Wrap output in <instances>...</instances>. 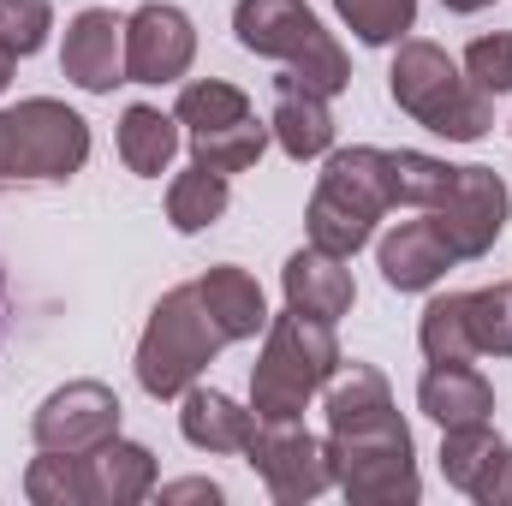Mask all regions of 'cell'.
I'll return each instance as SVG.
<instances>
[{
  "instance_id": "13",
  "label": "cell",
  "mask_w": 512,
  "mask_h": 506,
  "mask_svg": "<svg viewBox=\"0 0 512 506\" xmlns=\"http://www.w3.org/2000/svg\"><path fill=\"white\" fill-rule=\"evenodd\" d=\"M274 143L292 155V161H316V155H328L334 149V114H328V96L316 90V84H304L298 72H286V78H274Z\"/></svg>"
},
{
  "instance_id": "20",
  "label": "cell",
  "mask_w": 512,
  "mask_h": 506,
  "mask_svg": "<svg viewBox=\"0 0 512 506\" xmlns=\"http://www.w3.org/2000/svg\"><path fill=\"white\" fill-rule=\"evenodd\" d=\"M382 411H393L387 376L376 364H346V358H340V370L322 387V417H328V429H352V423H370V417H382Z\"/></svg>"
},
{
  "instance_id": "7",
  "label": "cell",
  "mask_w": 512,
  "mask_h": 506,
  "mask_svg": "<svg viewBox=\"0 0 512 506\" xmlns=\"http://www.w3.org/2000/svg\"><path fill=\"white\" fill-rule=\"evenodd\" d=\"M90 161V126L54 96L0 108V179H72Z\"/></svg>"
},
{
  "instance_id": "24",
  "label": "cell",
  "mask_w": 512,
  "mask_h": 506,
  "mask_svg": "<svg viewBox=\"0 0 512 506\" xmlns=\"http://www.w3.org/2000/svg\"><path fill=\"white\" fill-rule=\"evenodd\" d=\"M227 203H233L227 173H209V167H197V161H191V173H179V179L167 185V221H173V233H203V227H215V221L227 215Z\"/></svg>"
},
{
  "instance_id": "14",
  "label": "cell",
  "mask_w": 512,
  "mask_h": 506,
  "mask_svg": "<svg viewBox=\"0 0 512 506\" xmlns=\"http://www.w3.org/2000/svg\"><path fill=\"white\" fill-rule=\"evenodd\" d=\"M280 286H286V304H292V310L322 316V322H340V316H352V304H358V286H352L346 256H328V251H316V245L286 256Z\"/></svg>"
},
{
  "instance_id": "22",
  "label": "cell",
  "mask_w": 512,
  "mask_h": 506,
  "mask_svg": "<svg viewBox=\"0 0 512 506\" xmlns=\"http://www.w3.org/2000/svg\"><path fill=\"white\" fill-rule=\"evenodd\" d=\"M501 453H507V441H501L489 423L441 429V477H447L453 489H465V495H477V489H483V477L501 465Z\"/></svg>"
},
{
  "instance_id": "3",
  "label": "cell",
  "mask_w": 512,
  "mask_h": 506,
  "mask_svg": "<svg viewBox=\"0 0 512 506\" xmlns=\"http://www.w3.org/2000/svg\"><path fill=\"white\" fill-rule=\"evenodd\" d=\"M334 370H340L334 322L286 304L262 328V358L251 370V411L256 417H304V405L328 387Z\"/></svg>"
},
{
  "instance_id": "10",
  "label": "cell",
  "mask_w": 512,
  "mask_h": 506,
  "mask_svg": "<svg viewBox=\"0 0 512 506\" xmlns=\"http://www.w3.org/2000/svg\"><path fill=\"white\" fill-rule=\"evenodd\" d=\"M30 435L48 453H96L120 435V393L108 381H66L36 405Z\"/></svg>"
},
{
  "instance_id": "6",
  "label": "cell",
  "mask_w": 512,
  "mask_h": 506,
  "mask_svg": "<svg viewBox=\"0 0 512 506\" xmlns=\"http://www.w3.org/2000/svg\"><path fill=\"white\" fill-rule=\"evenodd\" d=\"M233 30L239 42L262 54V60H280L286 72H298L304 84H316L322 96H340L352 84V60L346 48L322 30V18L304 6V0H239L233 6Z\"/></svg>"
},
{
  "instance_id": "5",
  "label": "cell",
  "mask_w": 512,
  "mask_h": 506,
  "mask_svg": "<svg viewBox=\"0 0 512 506\" xmlns=\"http://www.w3.org/2000/svg\"><path fill=\"white\" fill-rule=\"evenodd\" d=\"M328 459L334 483L352 506H417L423 477H417V447L399 411H382L352 429H328Z\"/></svg>"
},
{
  "instance_id": "21",
  "label": "cell",
  "mask_w": 512,
  "mask_h": 506,
  "mask_svg": "<svg viewBox=\"0 0 512 506\" xmlns=\"http://www.w3.org/2000/svg\"><path fill=\"white\" fill-rule=\"evenodd\" d=\"M173 155H179V120L149 102H131L120 114V161L137 179H161Z\"/></svg>"
},
{
  "instance_id": "33",
  "label": "cell",
  "mask_w": 512,
  "mask_h": 506,
  "mask_svg": "<svg viewBox=\"0 0 512 506\" xmlns=\"http://www.w3.org/2000/svg\"><path fill=\"white\" fill-rule=\"evenodd\" d=\"M471 501H477V506H512V447L501 453V465L483 477V489H477Z\"/></svg>"
},
{
  "instance_id": "36",
  "label": "cell",
  "mask_w": 512,
  "mask_h": 506,
  "mask_svg": "<svg viewBox=\"0 0 512 506\" xmlns=\"http://www.w3.org/2000/svg\"><path fill=\"white\" fill-rule=\"evenodd\" d=\"M12 66H18V60H12V54H6V48H0V90H6V84H12Z\"/></svg>"
},
{
  "instance_id": "25",
  "label": "cell",
  "mask_w": 512,
  "mask_h": 506,
  "mask_svg": "<svg viewBox=\"0 0 512 506\" xmlns=\"http://www.w3.org/2000/svg\"><path fill=\"white\" fill-rule=\"evenodd\" d=\"M417 346H423L429 364H471V358H483L477 334H471V316H465V292L429 298V310L417 322Z\"/></svg>"
},
{
  "instance_id": "29",
  "label": "cell",
  "mask_w": 512,
  "mask_h": 506,
  "mask_svg": "<svg viewBox=\"0 0 512 506\" xmlns=\"http://www.w3.org/2000/svg\"><path fill=\"white\" fill-rule=\"evenodd\" d=\"M334 12L346 18V30L370 48L405 42V30L417 24V0H334Z\"/></svg>"
},
{
  "instance_id": "9",
  "label": "cell",
  "mask_w": 512,
  "mask_h": 506,
  "mask_svg": "<svg viewBox=\"0 0 512 506\" xmlns=\"http://www.w3.org/2000/svg\"><path fill=\"white\" fill-rule=\"evenodd\" d=\"M423 215L441 227V239L453 245L459 262H471V256H489L495 239L507 233L512 191H507V179H501L495 167H459L447 203H441V209H423Z\"/></svg>"
},
{
  "instance_id": "4",
  "label": "cell",
  "mask_w": 512,
  "mask_h": 506,
  "mask_svg": "<svg viewBox=\"0 0 512 506\" xmlns=\"http://www.w3.org/2000/svg\"><path fill=\"white\" fill-rule=\"evenodd\" d=\"M221 346H233V340L209 316L197 280L161 292V304L149 310V328L137 340V381H143V393L149 399H185V387L215 364Z\"/></svg>"
},
{
  "instance_id": "19",
  "label": "cell",
  "mask_w": 512,
  "mask_h": 506,
  "mask_svg": "<svg viewBox=\"0 0 512 506\" xmlns=\"http://www.w3.org/2000/svg\"><path fill=\"white\" fill-rule=\"evenodd\" d=\"M197 292H203V304H209V316L221 322L227 340H256L268 328V298H262L256 274H245L239 262H215L197 280Z\"/></svg>"
},
{
  "instance_id": "27",
  "label": "cell",
  "mask_w": 512,
  "mask_h": 506,
  "mask_svg": "<svg viewBox=\"0 0 512 506\" xmlns=\"http://www.w3.org/2000/svg\"><path fill=\"white\" fill-rule=\"evenodd\" d=\"M245 114H251V96H245L239 84H227V78L185 84V90H179V108H173V120L185 126V137L215 131V126H233V120H245Z\"/></svg>"
},
{
  "instance_id": "35",
  "label": "cell",
  "mask_w": 512,
  "mask_h": 506,
  "mask_svg": "<svg viewBox=\"0 0 512 506\" xmlns=\"http://www.w3.org/2000/svg\"><path fill=\"white\" fill-rule=\"evenodd\" d=\"M447 12H483V6H495V0H441Z\"/></svg>"
},
{
  "instance_id": "32",
  "label": "cell",
  "mask_w": 512,
  "mask_h": 506,
  "mask_svg": "<svg viewBox=\"0 0 512 506\" xmlns=\"http://www.w3.org/2000/svg\"><path fill=\"white\" fill-rule=\"evenodd\" d=\"M465 78L483 90V96H507L512 90V36L495 30V36H477L465 48Z\"/></svg>"
},
{
  "instance_id": "11",
  "label": "cell",
  "mask_w": 512,
  "mask_h": 506,
  "mask_svg": "<svg viewBox=\"0 0 512 506\" xmlns=\"http://www.w3.org/2000/svg\"><path fill=\"white\" fill-rule=\"evenodd\" d=\"M197 60V30L179 6L149 0L126 18V84H173Z\"/></svg>"
},
{
  "instance_id": "8",
  "label": "cell",
  "mask_w": 512,
  "mask_h": 506,
  "mask_svg": "<svg viewBox=\"0 0 512 506\" xmlns=\"http://www.w3.org/2000/svg\"><path fill=\"white\" fill-rule=\"evenodd\" d=\"M251 471L262 477V489L280 506H304L316 501L328 483H334V459H328V441H316L298 417H256V435L245 447Z\"/></svg>"
},
{
  "instance_id": "30",
  "label": "cell",
  "mask_w": 512,
  "mask_h": 506,
  "mask_svg": "<svg viewBox=\"0 0 512 506\" xmlns=\"http://www.w3.org/2000/svg\"><path fill=\"white\" fill-rule=\"evenodd\" d=\"M465 316L483 358H512V280H495L483 292H465Z\"/></svg>"
},
{
  "instance_id": "18",
  "label": "cell",
  "mask_w": 512,
  "mask_h": 506,
  "mask_svg": "<svg viewBox=\"0 0 512 506\" xmlns=\"http://www.w3.org/2000/svg\"><path fill=\"white\" fill-rule=\"evenodd\" d=\"M84 483L90 506H137L155 495V453L137 441H102L96 453H84Z\"/></svg>"
},
{
  "instance_id": "31",
  "label": "cell",
  "mask_w": 512,
  "mask_h": 506,
  "mask_svg": "<svg viewBox=\"0 0 512 506\" xmlns=\"http://www.w3.org/2000/svg\"><path fill=\"white\" fill-rule=\"evenodd\" d=\"M54 30V6L48 0H0V48L12 60H30Z\"/></svg>"
},
{
  "instance_id": "34",
  "label": "cell",
  "mask_w": 512,
  "mask_h": 506,
  "mask_svg": "<svg viewBox=\"0 0 512 506\" xmlns=\"http://www.w3.org/2000/svg\"><path fill=\"white\" fill-rule=\"evenodd\" d=\"M161 501H221V483H209V477H185V483H167L161 489Z\"/></svg>"
},
{
  "instance_id": "1",
  "label": "cell",
  "mask_w": 512,
  "mask_h": 506,
  "mask_svg": "<svg viewBox=\"0 0 512 506\" xmlns=\"http://www.w3.org/2000/svg\"><path fill=\"white\" fill-rule=\"evenodd\" d=\"M387 90L399 102V114H411L417 126H429L447 143H477L483 131L495 126V96H483L465 66H453V54L441 42H423V36H405L399 54H393V72H387Z\"/></svg>"
},
{
  "instance_id": "23",
  "label": "cell",
  "mask_w": 512,
  "mask_h": 506,
  "mask_svg": "<svg viewBox=\"0 0 512 506\" xmlns=\"http://www.w3.org/2000/svg\"><path fill=\"white\" fill-rule=\"evenodd\" d=\"M387 173H393V209H441L459 179V167L423 149H387Z\"/></svg>"
},
{
  "instance_id": "15",
  "label": "cell",
  "mask_w": 512,
  "mask_h": 506,
  "mask_svg": "<svg viewBox=\"0 0 512 506\" xmlns=\"http://www.w3.org/2000/svg\"><path fill=\"white\" fill-rule=\"evenodd\" d=\"M382 280L393 286V292H429L459 256H453V245L441 239V227L423 215V221H399L393 233L382 239Z\"/></svg>"
},
{
  "instance_id": "17",
  "label": "cell",
  "mask_w": 512,
  "mask_h": 506,
  "mask_svg": "<svg viewBox=\"0 0 512 506\" xmlns=\"http://www.w3.org/2000/svg\"><path fill=\"white\" fill-rule=\"evenodd\" d=\"M179 435L197 447V453H245L256 435V411L215 393V387H185V405H179Z\"/></svg>"
},
{
  "instance_id": "28",
  "label": "cell",
  "mask_w": 512,
  "mask_h": 506,
  "mask_svg": "<svg viewBox=\"0 0 512 506\" xmlns=\"http://www.w3.org/2000/svg\"><path fill=\"white\" fill-rule=\"evenodd\" d=\"M24 495L36 506H90V483H84V453H48L30 459L24 471Z\"/></svg>"
},
{
  "instance_id": "26",
  "label": "cell",
  "mask_w": 512,
  "mask_h": 506,
  "mask_svg": "<svg viewBox=\"0 0 512 506\" xmlns=\"http://www.w3.org/2000/svg\"><path fill=\"white\" fill-rule=\"evenodd\" d=\"M268 137H274V131L262 126L256 114H245V120H233V126L197 131V137H191V161L209 167V173H227V179H233V173H245V167L262 161Z\"/></svg>"
},
{
  "instance_id": "12",
  "label": "cell",
  "mask_w": 512,
  "mask_h": 506,
  "mask_svg": "<svg viewBox=\"0 0 512 506\" xmlns=\"http://www.w3.org/2000/svg\"><path fill=\"white\" fill-rule=\"evenodd\" d=\"M60 72L90 90V96H108L114 84H126V24L102 6L78 12L66 24V48H60Z\"/></svg>"
},
{
  "instance_id": "16",
  "label": "cell",
  "mask_w": 512,
  "mask_h": 506,
  "mask_svg": "<svg viewBox=\"0 0 512 506\" xmlns=\"http://www.w3.org/2000/svg\"><path fill=\"white\" fill-rule=\"evenodd\" d=\"M417 411L441 429H465V423H489L495 411V387L477 364H429L417 381Z\"/></svg>"
},
{
  "instance_id": "2",
  "label": "cell",
  "mask_w": 512,
  "mask_h": 506,
  "mask_svg": "<svg viewBox=\"0 0 512 506\" xmlns=\"http://www.w3.org/2000/svg\"><path fill=\"white\" fill-rule=\"evenodd\" d=\"M393 209V173H387V149L376 143H352V149H334L322 179H316V197L304 209V227H310V245L328 256H358L370 245L376 221Z\"/></svg>"
}]
</instances>
